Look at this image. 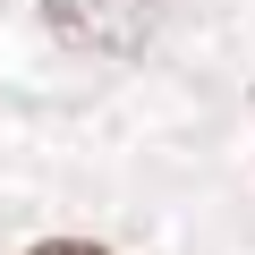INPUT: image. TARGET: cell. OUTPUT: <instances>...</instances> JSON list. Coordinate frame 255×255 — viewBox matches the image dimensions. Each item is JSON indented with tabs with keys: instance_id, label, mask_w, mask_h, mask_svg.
I'll use <instances>...</instances> for the list:
<instances>
[{
	"instance_id": "obj_1",
	"label": "cell",
	"mask_w": 255,
	"mask_h": 255,
	"mask_svg": "<svg viewBox=\"0 0 255 255\" xmlns=\"http://www.w3.org/2000/svg\"><path fill=\"white\" fill-rule=\"evenodd\" d=\"M51 26L68 43H94V51H136L162 17V0H43Z\"/></svg>"
},
{
	"instance_id": "obj_2",
	"label": "cell",
	"mask_w": 255,
	"mask_h": 255,
	"mask_svg": "<svg viewBox=\"0 0 255 255\" xmlns=\"http://www.w3.org/2000/svg\"><path fill=\"white\" fill-rule=\"evenodd\" d=\"M26 255H111V247H94V238H43V247H26Z\"/></svg>"
}]
</instances>
